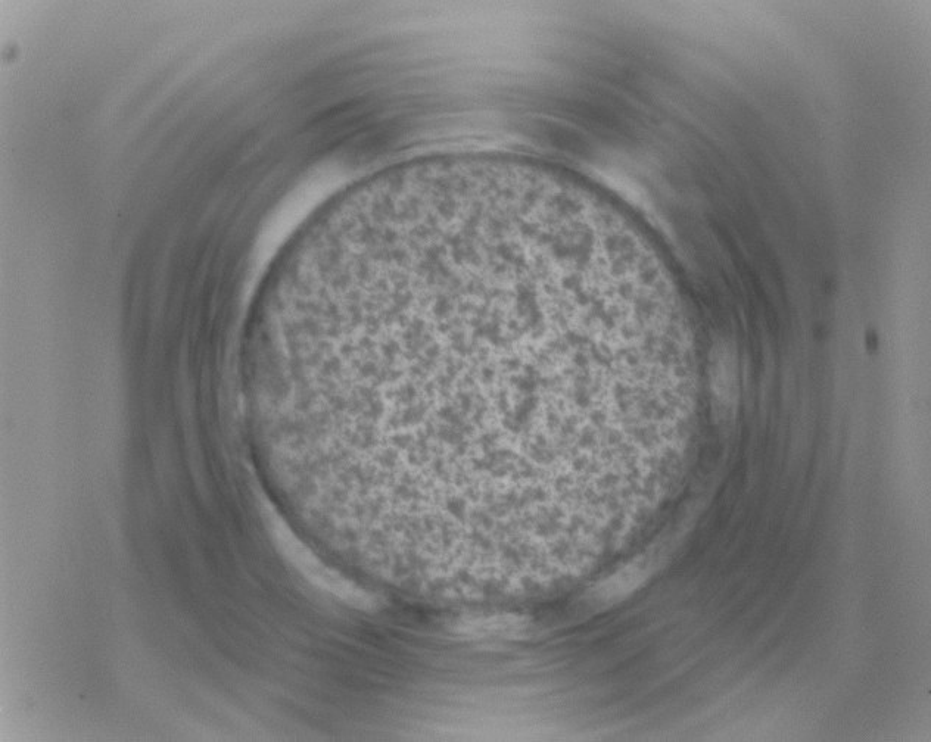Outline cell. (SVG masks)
I'll use <instances>...</instances> for the list:
<instances>
[{
	"instance_id": "obj_1",
	"label": "cell",
	"mask_w": 931,
	"mask_h": 742,
	"mask_svg": "<svg viewBox=\"0 0 931 742\" xmlns=\"http://www.w3.org/2000/svg\"><path fill=\"white\" fill-rule=\"evenodd\" d=\"M660 561L662 560L658 554L647 553L625 564L622 569L607 576L585 594V604L588 609L596 611L609 609L627 600L658 572Z\"/></svg>"
},
{
	"instance_id": "obj_3",
	"label": "cell",
	"mask_w": 931,
	"mask_h": 742,
	"mask_svg": "<svg viewBox=\"0 0 931 742\" xmlns=\"http://www.w3.org/2000/svg\"><path fill=\"white\" fill-rule=\"evenodd\" d=\"M528 626L523 617L494 616L465 620L457 626V631L467 635H507L519 634Z\"/></svg>"
},
{
	"instance_id": "obj_2",
	"label": "cell",
	"mask_w": 931,
	"mask_h": 742,
	"mask_svg": "<svg viewBox=\"0 0 931 742\" xmlns=\"http://www.w3.org/2000/svg\"><path fill=\"white\" fill-rule=\"evenodd\" d=\"M713 389L725 420L731 416L737 399V366L727 349L718 355L713 366Z\"/></svg>"
}]
</instances>
